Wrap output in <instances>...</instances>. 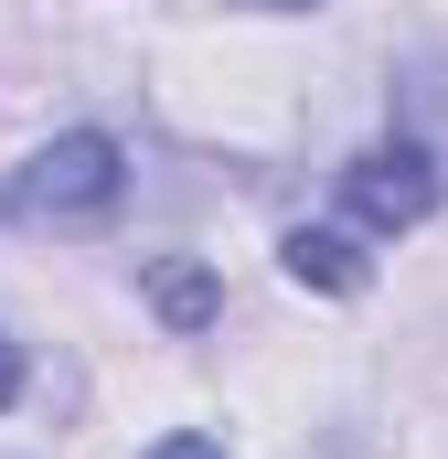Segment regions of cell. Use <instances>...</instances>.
I'll use <instances>...</instances> for the list:
<instances>
[{
    "mask_svg": "<svg viewBox=\"0 0 448 459\" xmlns=\"http://www.w3.org/2000/svg\"><path fill=\"white\" fill-rule=\"evenodd\" d=\"M117 139L108 128H75V139H54V150H32L22 160V182H11V204L22 214H65V225H86V214H108L117 204Z\"/></svg>",
    "mask_w": 448,
    "mask_h": 459,
    "instance_id": "6da1fadb",
    "label": "cell"
},
{
    "mask_svg": "<svg viewBox=\"0 0 448 459\" xmlns=\"http://www.w3.org/2000/svg\"><path fill=\"white\" fill-rule=\"evenodd\" d=\"M438 193H448V171L417 150V139H384V150H363L352 171H341V204L363 214L374 235H406V225H427L438 214Z\"/></svg>",
    "mask_w": 448,
    "mask_h": 459,
    "instance_id": "7a4b0ae2",
    "label": "cell"
},
{
    "mask_svg": "<svg viewBox=\"0 0 448 459\" xmlns=\"http://www.w3.org/2000/svg\"><path fill=\"white\" fill-rule=\"evenodd\" d=\"M278 256H289V278H299V289H332V299H352V289H363V246H352V235H332V225H299Z\"/></svg>",
    "mask_w": 448,
    "mask_h": 459,
    "instance_id": "3957f363",
    "label": "cell"
},
{
    "mask_svg": "<svg viewBox=\"0 0 448 459\" xmlns=\"http://www.w3.org/2000/svg\"><path fill=\"white\" fill-rule=\"evenodd\" d=\"M150 299H160V321H171V332H203V321H214V278H203V267H160V278H150Z\"/></svg>",
    "mask_w": 448,
    "mask_h": 459,
    "instance_id": "277c9868",
    "label": "cell"
},
{
    "mask_svg": "<svg viewBox=\"0 0 448 459\" xmlns=\"http://www.w3.org/2000/svg\"><path fill=\"white\" fill-rule=\"evenodd\" d=\"M150 459H224V449H214V438H193V428H182V438H160Z\"/></svg>",
    "mask_w": 448,
    "mask_h": 459,
    "instance_id": "5b68a950",
    "label": "cell"
},
{
    "mask_svg": "<svg viewBox=\"0 0 448 459\" xmlns=\"http://www.w3.org/2000/svg\"><path fill=\"white\" fill-rule=\"evenodd\" d=\"M22 395V352H11V332H0V406Z\"/></svg>",
    "mask_w": 448,
    "mask_h": 459,
    "instance_id": "8992f818",
    "label": "cell"
},
{
    "mask_svg": "<svg viewBox=\"0 0 448 459\" xmlns=\"http://www.w3.org/2000/svg\"><path fill=\"white\" fill-rule=\"evenodd\" d=\"M256 11H321V0H256Z\"/></svg>",
    "mask_w": 448,
    "mask_h": 459,
    "instance_id": "52a82bcc",
    "label": "cell"
}]
</instances>
